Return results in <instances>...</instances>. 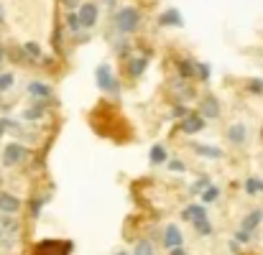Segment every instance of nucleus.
Returning a JSON list of instances; mask_svg holds the SVG:
<instances>
[{
  "label": "nucleus",
  "mask_w": 263,
  "mask_h": 255,
  "mask_svg": "<svg viewBox=\"0 0 263 255\" xmlns=\"http://www.w3.org/2000/svg\"><path fill=\"white\" fill-rule=\"evenodd\" d=\"M75 243L72 240H41L31 248V255H72Z\"/></svg>",
  "instance_id": "obj_1"
},
{
  "label": "nucleus",
  "mask_w": 263,
  "mask_h": 255,
  "mask_svg": "<svg viewBox=\"0 0 263 255\" xmlns=\"http://www.w3.org/2000/svg\"><path fill=\"white\" fill-rule=\"evenodd\" d=\"M113 23L120 34H133L138 28V23H141V13L136 8H123L113 16Z\"/></svg>",
  "instance_id": "obj_2"
},
{
  "label": "nucleus",
  "mask_w": 263,
  "mask_h": 255,
  "mask_svg": "<svg viewBox=\"0 0 263 255\" xmlns=\"http://www.w3.org/2000/svg\"><path fill=\"white\" fill-rule=\"evenodd\" d=\"M95 82H97V87L102 89V92H110V95L120 92V84H118V79H115V74L108 64H100L95 69Z\"/></svg>",
  "instance_id": "obj_3"
},
{
  "label": "nucleus",
  "mask_w": 263,
  "mask_h": 255,
  "mask_svg": "<svg viewBox=\"0 0 263 255\" xmlns=\"http://www.w3.org/2000/svg\"><path fill=\"white\" fill-rule=\"evenodd\" d=\"M28 148L23 143H8L3 148V166H18L21 161H26Z\"/></svg>",
  "instance_id": "obj_4"
},
{
  "label": "nucleus",
  "mask_w": 263,
  "mask_h": 255,
  "mask_svg": "<svg viewBox=\"0 0 263 255\" xmlns=\"http://www.w3.org/2000/svg\"><path fill=\"white\" fill-rule=\"evenodd\" d=\"M204 130V117L199 112H189L184 120H182V133H187V136H194V133Z\"/></svg>",
  "instance_id": "obj_5"
},
{
  "label": "nucleus",
  "mask_w": 263,
  "mask_h": 255,
  "mask_svg": "<svg viewBox=\"0 0 263 255\" xmlns=\"http://www.w3.org/2000/svg\"><path fill=\"white\" fill-rule=\"evenodd\" d=\"M97 5L95 3H84L82 8H79V13H77V18H79V23H82V28H92L95 23H97Z\"/></svg>",
  "instance_id": "obj_6"
},
{
  "label": "nucleus",
  "mask_w": 263,
  "mask_h": 255,
  "mask_svg": "<svg viewBox=\"0 0 263 255\" xmlns=\"http://www.w3.org/2000/svg\"><path fill=\"white\" fill-rule=\"evenodd\" d=\"M184 245V235L182 230L177 227V224H166V230H164V248H182Z\"/></svg>",
  "instance_id": "obj_7"
},
{
  "label": "nucleus",
  "mask_w": 263,
  "mask_h": 255,
  "mask_svg": "<svg viewBox=\"0 0 263 255\" xmlns=\"http://www.w3.org/2000/svg\"><path fill=\"white\" fill-rule=\"evenodd\" d=\"M18 209H21V199L16 194L0 191V215H16Z\"/></svg>",
  "instance_id": "obj_8"
},
{
  "label": "nucleus",
  "mask_w": 263,
  "mask_h": 255,
  "mask_svg": "<svg viewBox=\"0 0 263 255\" xmlns=\"http://www.w3.org/2000/svg\"><path fill=\"white\" fill-rule=\"evenodd\" d=\"M199 115H202V117H217V115H220V102H217L215 95L202 97V102H199Z\"/></svg>",
  "instance_id": "obj_9"
},
{
  "label": "nucleus",
  "mask_w": 263,
  "mask_h": 255,
  "mask_svg": "<svg viewBox=\"0 0 263 255\" xmlns=\"http://www.w3.org/2000/svg\"><path fill=\"white\" fill-rule=\"evenodd\" d=\"M182 219L197 224V222H202V219H207V209H204V204H189L184 212H182Z\"/></svg>",
  "instance_id": "obj_10"
},
{
  "label": "nucleus",
  "mask_w": 263,
  "mask_h": 255,
  "mask_svg": "<svg viewBox=\"0 0 263 255\" xmlns=\"http://www.w3.org/2000/svg\"><path fill=\"white\" fill-rule=\"evenodd\" d=\"M261 222H263V209H253L251 215H245V217H243L240 230L248 232V235H253V232L258 230V224H261Z\"/></svg>",
  "instance_id": "obj_11"
},
{
  "label": "nucleus",
  "mask_w": 263,
  "mask_h": 255,
  "mask_svg": "<svg viewBox=\"0 0 263 255\" xmlns=\"http://www.w3.org/2000/svg\"><path fill=\"white\" fill-rule=\"evenodd\" d=\"M227 141H230L232 146H243V143L248 141V128H245L243 123H232V125L227 128Z\"/></svg>",
  "instance_id": "obj_12"
},
{
  "label": "nucleus",
  "mask_w": 263,
  "mask_h": 255,
  "mask_svg": "<svg viewBox=\"0 0 263 255\" xmlns=\"http://www.w3.org/2000/svg\"><path fill=\"white\" fill-rule=\"evenodd\" d=\"M51 92H54V89L49 84H43V82H31V84H28V95H31L34 100H49Z\"/></svg>",
  "instance_id": "obj_13"
},
{
  "label": "nucleus",
  "mask_w": 263,
  "mask_h": 255,
  "mask_svg": "<svg viewBox=\"0 0 263 255\" xmlns=\"http://www.w3.org/2000/svg\"><path fill=\"white\" fill-rule=\"evenodd\" d=\"M146 67H149V56H133L130 59V64H128V72H130V77H141V74L146 72Z\"/></svg>",
  "instance_id": "obj_14"
},
{
  "label": "nucleus",
  "mask_w": 263,
  "mask_h": 255,
  "mask_svg": "<svg viewBox=\"0 0 263 255\" xmlns=\"http://www.w3.org/2000/svg\"><path fill=\"white\" fill-rule=\"evenodd\" d=\"M158 26H184L179 10H164L161 18H158Z\"/></svg>",
  "instance_id": "obj_15"
},
{
  "label": "nucleus",
  "mask_w": 263,
  "mask_h": 255,
  "mask_svg": "<svg viewBox=\"0 0 263 255\" xmlns=\"http://www.w3.org/2000/svg\"><path fill=\"white\" fill-rule=\"evenodd\" d=\"M194 67H197V62H192V59H179V77L182 79L194 77Z\"/></svg>",
  "instance_id": "obj_16"
},
{
  "label": "nucleus",
  "mask_w": 263,
  "mask_h": 255,
  "mask_svg": "<svg viewBox=\"0 0 263 255\" xmlns=\"http://www.w3.org/2000/svg\"><path fill=\"white\" fill-rule=\"evenodd\" d=\"M194 153L207 156V158H223V151H220V148H215V146H202V143L194 146Z\"/></svg>",
  "instance_id": "obj_17"
},
{
  "label": "nucleus",
  "mask_w": 263,
  "mask_h": 255,
  "mask_svg": "<svg viewBox=\"0 0 263 255\" xmlns=\"http://www.w3.org/2000/svg\"><path fill=\"white\" fill-rule=\"evenodd\" d=\"M0 230H3L5 235L18 232V222L13 219V215H3V217H0Z\"/></svg>",
  "instance_id": "obj_18"
},
{
  "label": "nucleus",
  "mask_w": 263,
  "mask_h": 255,
  "mask_svg": "<svg viewBox=\"0 0 263 255\" xmlns=\"http://www.w3.org/2000/svg\"><path fill=\"white\" fill-rule=\"evenodd\" d=\"M23 56L26 59H41V46H38V43H34V41L23 43Z\"/></svg>",
  "instance_id": "obj_19"
},
{
  "label": "nucleus",
  "mask_w": 263,
  "mask_h": 255,
  "mask_svg": "<svg viewBox=\"0 0 263 255\" xmlns=\"http://www.w3.org/2000/svg\"><path fill=\"white\" fill-rule=\"evenodd\" d=\"M13 84H16V74H13V72H3V74H0V92H8Z\"/></svg>",
  "instance_id": "obj_20"
},
{
  "label": "nucleus",
  "mask_w": 263,
  "mask_h": 255,
  "mask_svg": "<svg viewBox=\"0 0 263 255\" xmlns=\"http://www.w3.org/2000/svg\"><path fill=\"white\" fill-rule=\"evenodd\" d=\"M245 191L251 194V197H256L258 191H263V182H261V179H256V176H251V179L245 182Z\"/></svg>",
  "instance_id": "obj_21"
},
{
  "label": "nucleus",
  "mask_w": 263,
  "mask_h": 255,
  "mask_svg": "<svg viewBox=\"0 0 263 255\" xmlns=\"http://www.w3.org/2000/svg\"><path fill=\"white\" fill-rule=\"evenodd\" d=\"M215 199H220V189H217V186H212V184H210L207 189H204V191H202V202H204V204H212Z\"/></svg>",
  "instance_id": "obj_22"
},
{
  "label": "nucleus",
  "mask_w": 263,
  "mask_h": 255,
  "mask_svg": "<svg viewBox=\"0 0 263 255\" xmlns=\"http://www.w3.org/2000/svg\"><path fill=\"white\" fill-rule=\"evenodd\" d=\"M130 255H153V245L149 243V240H141V243H136V248H133Z\"/></svg>",
  "instance_id": "obj_23"
},
{
  "label": "nucleus",
  "mask_w": 263,
  "mask_h": 255,
  "mask_svg": "<svg viewBox=\"0 0 263 255\" xmlns=\"http://www.w3.org/2000/svg\"><path fill=\"white\" fill-rule=\"evenodd\" d=\"M164 161H166V148L156 143L151 148V163H164Z\"/></svg>",
  "instance_id": "obj_24"
},
{
  "label": "nucleus",
  "mask_w": 263,
  "mask_h": 255,
  "mask_svg": "<svg viewBox=\"0 0 263 255\" xmlns=\"http://www.w3.org/2000/svg\"><path fill=\"white\" fill-rule=\"evenodd\" d=\"M18 133L21 128H18V123H13L10 117H0V136H3V133Z\"/></svg>",
  "instance_id": "obj_25"
},
{
  "label": "nucleus",
  "mask_w": 263,
  "mask_h": 255,
  "mask_svg": "<svg viewBox=\"0 0 263 255\" xmlns=\"http://www.w3.org/2000/svg\"><path fill=\"white\" fill-rule=\"evenodd\" d=\"M67 26H69V31H72V34H79V31H82V23H79V18H77V13H75V10H72L69 16H67Z\"/></svg>",
  "instance_id": "obj_26"
},
{
  "label": "nucleus",
  "mask_w": 263,
  "mask_h": 255,
  "mask_svg": "<svg viewBox=\"0 0 263 255\" xmlns=\"http://www.w3.org/2000/svg\"><path fill=\"white\" fill-rule=\"evenodd\" d=\"M194 230H197V235L207 237V235H212V222H210V219H202V222L194 224Z\"/></svg>",
  "instance_id": "obj_27"
},
{
  "label": "nucleus",
  "mask_w": 263,
  "mask_h": 255,
  "mask_svg": "<svg viewBox=\"0 0 263 255\" xmlns=\"http://www.w3.org/2000/svg\"><path fill=\"white\" fill-rule=\"evenodd\" d=\"M38 117H43V105H36V108H28V110L23 112V120H38Z\"/></svg>",
  "instance_id": "obj_28"
},
{
  "label": "nucleus",
  "mask_w": 263,
  "mask_h": 255,
  "mask_svg": "<svg viewBox=\"0 0 263 255\" xmlns=\"http://www.w3.org/2000/svg\"><path fill=\"white\" fill-rule=\"evenodd\" d=\"M207 186H210V179H207V176H202V179H197V182L192 184V194H202Z\"/></svg>",
  "instance_id": "obj_29"
},
{
  "label": "nucleus",
  "mask_w": 263,
  "mask_h": 255,
  "mask_svg": "<svg viewBox=\"0 0 263 255\" xmlns=\"http://www.w3.org/2000/svg\"><path fill=\"white\" fill-rule=\"evenodd\" d=\"M248 92L251 95H263V79H251L248 82Z\"/></svg>",
  "instance_id": "obj_30"
},
{
  "label": "nucleus",
  "mask_w": 263,
  "mask_h": 255,
  "mask_svg": "<svg viewBox=\"0 0 263 255\" xmlns=\"http://www.w3.org/2000/svg\"><path fill=\"white\" fill-rule=\"evenodd\" d=\"M194 74H199L202 82H207V79H210V64H197V67H194Z\"/></svg>",
  "instance_id": "obj_31"
},
{
  "label": "nucleus",
  "mask_w": 263,
  "mask_h": 255,
  "mask_svg": "<svg viewBox=\"0 0 263 255\" xmlns=\"http://www.w3.org/2000/svg\"><path fill=\"white\" fill-rule=\"evenodd\" d=\"M43 204H46V197H41V199H34V202H31V215H34V217H38V215H41Z\"/></svg>",
  "instance_id": "obj_32"
},
{
  "label": "nucleus",
  "mask_w": 263,
  "mask_h": 255,
  "mask_svg": "<svg viewBox=\"0 0 263 255\" xmlns=\"http://www.w3.org/2000/svg\"><path fill=\"white\" fill-rule=\"evenodd\" d=\"M169 169H171V171H179V174H182L187 166H184V163H182L179 158H174V161H169Z\"/></svg>",
  "instance_id": "obj_33"
},
{
  "label": "nucleus",
  "mask_w": 263,
  "mask_h": 255,
  "mask_svg": "<svg viewBox=\"0 0 263 255\" xmlns=\"http://www.w3.org/2000/svg\"><path fill=\"white\" fill-rule=\"evenodd\" d=\"M248 240H251V235H248V232H243V230L235 232V243H248Z\"/></svg>",
  "instance_id": "obj_34"
},
{
  "label": "nucleus",
  "mask_w": 263,
  "mask_h": 255,
  "mask_svg": "<svg viewBox=\"0 0 263 255\" xmlns=\"http://www.w3.org/2000/svg\"><path fill=\"white\" fill-rule=\"evenodd\" d=\"M189 112H187V108L184 105H179V108H174V117H187Z\"/></svg>",
  "instance_id": "obj_35"
},
{
  "label": "nucleus",
  "mask_w": 263,
  "mask_h": 255,
  "mask_svg": "<svg viewBox=\"0 0 263 255\" xmlns=\"http://www.w3.org/2000/svg\"><path fill=\"white\" fill-rule=\"evenodd\" d=\"M64 3H67V8H69V10H75V8H77V3H79V0H64Z\"/></svg>",
  "instance_id": "obj_36"
},
{
  "label": "nucleus",
  "mask_w": 263,
  "mask_h": 255,
  "mask_svg": "<svg viewBox=\"0 0 263 255\" xmlns=\"http://www.w3.org/2000/svg\"><path fill=\"white\" fill-rule=\"evenodd\" d=\"M171 255H187L184 248H171Z\"/></svg>",
  "instance_id": "obj_37"
},
{
  "label": "nucleus",
  "mask_w": 263,
  "mask_h": 255,
  "mask_svg": "<svg viewBox=\"0 0 263 255\" xmlns=\"http://www.w3.org/2000/svg\"><path fill=\"white\" fill-rule=\"evenodd\" d=\"M5 23V13H3V8H0V26Z\"/></svg>",
  "instance_id": "obj_38"
},
{
  "label": "nucleus",
  "mask_w": 263,
  "mask_h": 255,
  "mask_svg": "<svg viewBox=\"0 0 263 255\" xmlns=\"http://www.w3.org/2000/svg\"><path fill=\"white\" fill-rule=\"evenodd\" d=\"M3 59H5V51H3V49H0V67H3Z\"/></svg>",
  "instance_id": "obj_39"
},
{
  "label": "nucleus",
  "mask_w": 263,
  "mask_h": 255,
  "mask_svg": "<svg viewBox=\"0 0 263 255\" xmlns=\"http://www.w3.org/2000/svg\"><path fill=\"white\" fill-rule=\"evenodd\" d=\"M3 237H5V232H3V230H0V240H3Z\"/></svg>",
  "instance_id": "obj_40"
},
{
  "label": "nucleus",
  "mask_w": 263,
  "mask_h": 255,
  "mask_svg": "<svg viewBox=\"0 0 263 255\" xmlns=\"http://www.w3.org/2000/svg\"><path fill=\"white\" fill-rule=\"evenodd\" d=\"M118 255H130V253H118Z\"/></svg>",
  "instance_id": "obj_41"
},
{
  "label": "nucleus",
  "mask_w": 263,
  "mask_h": 255,
  "mask_svg": "<svg viewBox=\"0 0 263 255\" xmlns=\"http://www.w3.org/2000/svg\"><path fill=\"white\" fill-rule=\"evenodd\" d=\"M105 3H115V0H105Z\"/></svg>",
  "instance_id": "obj_42"
},
{
  "label": "nucleus",
  "mask_w": 263,
  "mask_h": 255,
  "mask_svg": "<svg viewBox=\"0 0 263 255\" xmlns=\"http://www.w3.org/2000/svg\"><path fill=\"white\" fill-rule=\"evenodd\" d=\"M261 136H263V133H261Z\"/></svg>",
  "instance_id": "obj_43"
},
{
  "label": "nucleus",
  "mask_w": 263,
  "mask_h": 255,
  "mask_svg": "<svg viewBox=\"0 0 263 255\" xmlns=\"http://www.w3.org/2000/svg\"><path fill=\"white\" fill-rule=\"evenodd\" d=\"M0 184H3V182H0Z\"/></svg>",
  "instance_id": "obj_44"
}]
</instances>
